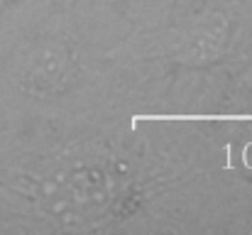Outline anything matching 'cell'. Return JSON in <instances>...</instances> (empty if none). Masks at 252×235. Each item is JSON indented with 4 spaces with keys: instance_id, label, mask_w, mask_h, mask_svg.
<instances>
[{
    "instance_id": "obj_1",
    "label": "cell",
    "mask_w": 252,
    "mask_h": 235,
    "mask_svg": "<svg viewBox=\"0 0 252 235\" xmlns=\"http://www.w3.org/2000/svg\"><path fill=\"white\" fill-rule=\"evenodd\" d=\"M123 176L103 162H74L42 179V211L66 228H86L103 218L120 194Z\"/></svg>"
},
{
    "instance_id": "obj_2",
    "label": "cell",
    "mask_w": 252,
    "mask_h": 235,
    "mask_svg": "<svg viewBox=\"0 0 252 235\" xmlns=\"http://www.w3.org/2000/svg\"><path fill=\"white\" fill-rule=\"evenodd\" d=\"M74 74V54L71 47L54 39V42H44L39 44L30 59L25 62V71L22 81L27 86V91L34 93H54L62 86L69 83V78Z\"/></svg>"
},
{
    "instance_id": "obj_3",
    "label": "cell",
    "mask_w": 252,
    "mask_h": 235,
    "mask_svg": "<svg viewBox=\"0 0 252 235\" xmlns=\"http://www.w3.org/2000/svg\"><path fill=\"white\" fill-rule=\"evenodd\" d=\"M230 25L223 15H213L203 20L198 27L191 30V34L179 47V59L186 64H211L218 62L220 54L228 47Z\"/></svg>"
},
{
    "instance_id": "obj_4",
    "label": "cell",
    "mask_w": 252,
    "mask_h": 235,
    "mask_svg": "<svg viewBox=\"0 0 252 235\" xmlns=\"http://www.w3.org/2000/svg\"><path fill=\"white\" fill-rule=\"evenodd\" d=\"M2 7H5V0H0V12H2Z\"/></svg>"
}]
</instances>
